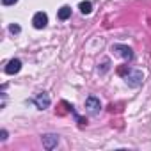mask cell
Listing matches in <instances>:
<instances>
[{
    "label": "cell",
    "instance_id": "8992f818",
    "mask_svg": "<svg viewBox=\"0 0 151 151\" xmlns=\"http://www.w3.org/2000/svg\"><path fill=\"white\" fill-rule=\"evenodd\" d=\"M34 103H36V107H37V109L45 110V109H48V107H50V96H48L46 93H39V94L34 98Z\"/></svg>",
    "mask_w": 151,
    "mask_h": 151
},
{
    "label": "cell",
    "instance_id": "52a82bcc",
    "mask_svg": "<svg viewBox=\"0 0 151 151\" xmlns=\"http://www.w3.org/2000/svg\"><path fill=\"white\" fill-rule=\"evenodd\" d=\"M20 69H22V60H20V59H11V60L7 62V66H6L4 71H6L7 75H16Z\"/></svg>",
    "mask_w": 151,
    "mask_h": 151
},
{
    "label": "cell",
    "instance_id": "8fae6325",
    "mask_svg": "<svg viewBox=\"0 0 151 151\" xmlns=\"http://www.w3.org/2000/svg\"><path fill=\"white\" fill-rule=\"evenodd\" d=\"M16 2H18V0H2V4H4V6H14Z\"/></svg>",
    "mask_w": 151,
    "mask_h": 151
},
{
    "label": "cell",
    "instance_id": "7c38bea8",
    "mask_svg": "<svg viewBox=\"0 0 151 151\" xmlns=\"http://www.w3.org/2000/svg\"><path fill=\"white\" fill-rule=\"evenodd\" d=\"M0 139H2V140H6V139H7V132H6V130L0 132Z\"/></svg>",
    "mask_w": 151,
    "mask_h": 151
},
{
    "label": "cell",
    "instance_id": "6da1fadb",
    "mask_svg": "<svg viewBox=\"0 0 151 151\" xmlns=\"http://www.w3.org/2000/svg\"><path fill=\"white\" fill-rule=\"evenodd\" d=\"M142 78H144V75L139 69H128V73H124V82L130 87H139L142 84Z\"/></svg>",
    "mask_w": 151,
    "mask_h": 151
},
{
    "label": "cell",
    "instance_id": "9c48e42d",
    "mask_svg": "<svg viewBox=\"0 0 151 151\" xmlns=\"http://www.w3.org/2000/svg\"><path fill=\"white\" fill-rule=\"evenodd\" d=\"M78 9H80L82 14H91V11H93V4L89 2V0H86V2H80Z\"/></svg>",
    "mask_w": 151,
    "mask_h": 151
},
{
    "label": "cell",
    "instance_id": "5b68a950",
    "mask_svg": "<svg viewBox=\"0 0 151 151\" xmlns=\"http://www.w3.org/2000/svg\"><path fill=\"white\" fill-rule=\"evenodd\" d=\"M32 25L36 27V29H45L46 25H48V16H46V13H43V11H39V13H36L34 14V18H32Z\"/></svg>",
    "mask_w": 151,
    "mask_h": 151
},
{
    "label": "cell",
    "instance_id": "3957f363",
    "mask_svg": "<svg viewBox=\"0 0 151 151\" xmlns=\"http://www.w3.org/2000/svg\"><path fill=\"white\" fill-rule=\"evenodd\" d=\"M112 52H116L119 57L126 59V60H132L133 59V50L126 45H112Z\"/></svg>",
    "mask_w": 151,
    "mask_h": 151
},
{
    "label": "cell",
    "instance_id": "ba28073f",
    "mask_svg": "<svg viewBox=\"0 0 151 151\" xmlns=\"http://www.w3.org/2000/svg\"><path fill=\"white\" fill-rule=\"evenodd\" d=\"M57 16H59V20H68L69 16H71V7L69 6H62L60 9H59V13H57Z\"/></svg>",
    "mask_w": 151,
    "mask_h": 151
},
{
    "label": "cell",
    "instance_id": "277c9868",
    "mask_svg": "<svg viewBox=\"0 0 151 151\" xmlns=\"http://www.w3.org/2000/svg\"><path fill=\"white\" fill-rule=\"evenodd\" d=\"M41 139H43L45 149H48V151H52V149L57 147V144H59V135H55V133H46V135H43Z\"/></svg>",
    "mask_w": 151,
    "mask_h": 151
},
{
    "label": "cell",
    "instance_id": "7a4b0ae2",
    "mask_svg": "<svg viewBox=\"0 0 151 151\" xmlns=\"http://www.w3.org/2000/svg\"><path fill=\"white\" fill-rule=\"evenodd\" d=\"M86 110H87L91 116L100 114V110H101V103H100V100H98L96 96H89V98L86 100Z\"/></svg>",
    "mask_w": 151,
    "mask_h": 151
},
{
    "label": "cell",
    "instance_id": "30bf717a",
    "mask_svg": "<svg viewBox=\"0 0 151 151\" xmlns=\"http://www.w3.org/2000/svg\"><path fill=\"white\" fill-rule=\"evenodd\" d=\"M9 30L13 32V34H20V25H16V23H13V25H9Z\"/></svg>",
    "mask_w": 151,
    "mask_h": 151
}]
</instances>
